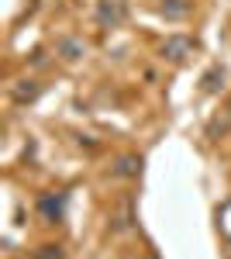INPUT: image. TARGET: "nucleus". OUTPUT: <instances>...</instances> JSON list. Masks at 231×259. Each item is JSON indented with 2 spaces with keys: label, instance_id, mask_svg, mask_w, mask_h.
Returning a JSON list of instances; mask_svg holds the SVG:
<instances>
[{
  "label": "nucleus",
  "instance_id": "0eeeda50",
  "mask_svg": "<svg viewBox=\"0 0 231 259\" xmlns=\"http://www.w3.org/2000/svg\"><path fill=\"white\" fill-rule=\"evenodd\" d=\"M38 207H41V214H49V218H52V214H62V200H52V197H41L38 200Z\"/></svg>",
  "mask_w": 231,
  "mask_h": 259
},
{
  "label": "nucleus",
  "instance_id": "6e6552de",
  "mask_svg": "<svg viewBox=\"0 0 231 259\" xmlns=\"http://www.w3.org/2000/svg\"><path fill=\"white\" fill-rule=\"evenodd\" d=\"M217 80H224V69H211V73L204 76V90L214 94V90H217Z\"/></svg>",
  "mask_w": 231,
  "mask_h": 259
},
{
  "label": "nucleus",
  "instance_id": "39448f33",
  "mask_svg": "<svg viewBox=\"0 0 231 259\" xmlns=\"http://www.w3.org/2000/svg\"><path fill=\"white\" fill-rule=\"evenodd\" d=\"M97 18L104 21V24H117V21H121V4H107V0H104V4L97 7Z\"/></svg>",
  "mask_w": 231,
  "mask_h": 259
},
{
  "label": "nucleus",
  "instance_id": "423d86ee",
  "mask_svg": "<svg viewBox=\"0 0 231 259\" xmlns=\"http://www.w3.org/2000/svg\"><path fill=\"white\" fill-rule=\"evenodd\" d=\"M162 14H166V18H187V14H190V4H187V0H166V4H162Z\"/></svg>",
  "mask_w": 231,
  "mask_h": 259
},
{
  "label": "nucleus",
  "instance_id": "1a4fd4ad",
  "mask_svg": "<svg viewBox=\"0 0 231 259\" xmlns=\"http://www.w3.org/2000/svg\"><path fill=\"white\" fill-rule=\"evenodd\" d=\"M224 111H228V118H231V100H228V107H224Z\"/></svg>",
  "mask_w": 231,
  "mask_h": 259
},
{
  "label": "nucleus",
  "instance_id": "9d476101",
  "mask_svg": "<svg viewBox=\"0 0 231 259\" xmlns=\"http://www.w3.org/2000/svg\"><path fill=\"white\" fill-rule=\"evenodd\" d=\"M142 259H155V256H142Z\"/></svg>",
  "mask_w": 231,
  "mask_h": 259
},
{
  "label": "nucleus",
  "instance_id": "f03ea898",
  "mask_svg": "<svg viewBox=\"0 0 231 259\" xmlns=\"http://www.w3.org/2000/svg\"><path fill=\"white\" fill-rule=\"evenodd\" d=\"M193 49V41L190 38H169L166 45H162V56L166 59H173V62H179V59H187V52Z\"/></svg>",
  "mask_w": 231,
  "mask_h": 259
},
{
  "label": "nucleus",
  "instance_id": "7ed1b4c3",
  "mask_svg": "<svg viewBox=\"0 0 231 259\" xmlns=\"http://www.w3.org/2000/svg\"><path fill=\"white\" fill-rule=\"evenodd\" d=\"M56 52H59V56H62V59H66V62H76L79 56L86 52V45H83V41H79V38H59Z\"/></svg>",
  "mask_w": 231,
  "mask_h": 259
},
{
  "label": "nucleus",
  "instance_id": "f257e3e1",
  "mask_svg": "<svg viewBox=\"0 0 231 259\" xmlns=\"http://www.w3.org/2000/svg\"><path fill=\"white\" fill-rule=\"evenodd\" d=\"M41 94V83L38 80H18L11 87V97L18 100V104H31V100Z\"/></svg>",
  "mask_w": 231,
  "mask_h": 259
},
{
  "label": "nucleus",
  "instance_id": "20e7f679",
  "mask_svg": "<svg viewBox=\"0 0 231 259\" xmlns=\"http://www.w3.org/2000/svg\"><path fill=\"white\" fill-rule=\"evenodd\" d=\"M142 173V156H121L114 166V177L121 180H128V177H138Z\"/></svg>",
  "mask_w": 231,
  "mask_h": 259
}]
</instances>
